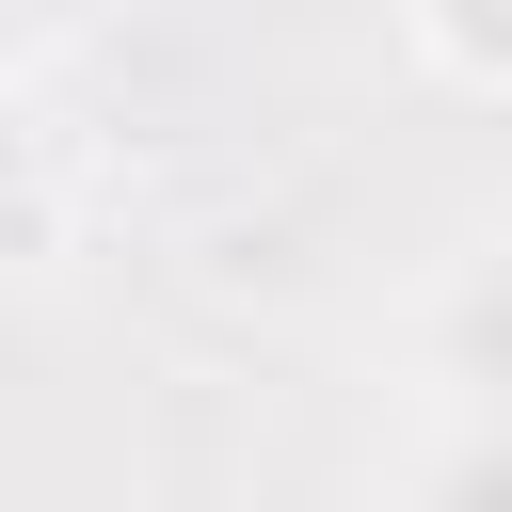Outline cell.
I'll return each instance as SVG.
<instances>
[{
  "label": "cell",
  "instance_id": "obj_1",
  "mask_svg": "<svg viewBox=\"0 0 512 512\" xmlns=\"http://www.w3.org/2000/svg\"><path fill=\"white\" fill-rule=\"evenodd\" d=\"M48 224H64V192H48V144H32V112L0 96V272H32V256H48Z\"/></svg>",
  "mask_w": 512,
  "mask_h": 512
},
{
  "label": "cell",
  "instance_id": "obj_2",
  "mask_svg": "<svg viewBox=\"0 0 512 512\" xmlns=\"http://www.w3.org/2000/svg\"><path fill=\"white\" fill-rule=\"evenodd\" d=\"M0 16H80V0H0Z\"/></svg>",
  "mask_w": 512,
  "mask_h": 512
}]
</instances>
